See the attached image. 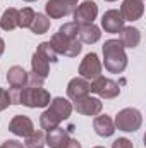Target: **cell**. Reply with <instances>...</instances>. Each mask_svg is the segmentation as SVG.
Masks as SVG:
<instances>
[{
    "instance_id": "1",
    "label": "cell",
    "mask_w": 146,
    "mask_h": 148,
    "mask_svg": "<svg viewBox=\"0 0 146 148\" xmlns=\"http://www.w3.org/2000/svg\"><path fill=\"white\" fill-rule=\"evenodd\" d=\"M71 114H72V103L67 98L57 97V98L50 100L46 110L40 115V127L48 133V131L59 127L62 121L69 119Z\"/></svg>"
},
{
    "instance_id": "2",
    "label": "cell",
    "mask_w": 146,
    "mask_h": 148,
    "mask_svg": "<svg viewBox=\"0 0 146 148\" xmlns=\"http://www.w3.org/2000/svg\"><path fill=\"white\" fill-rule=\"evenodd\" d=\"M103 64L105 69L112 74H120L127 67L126 48L119 40H107L103 43Z\"/></svg>"
},
{
    "instance_id": "3",
    "label": "cell",
    "mask_w": 146,
    "mask_h": 148,
    "mask_svg": "<svg viewBox=\"0 0 146 148\" xmlns=\"http://www.w3.org/2000/svg\"><path fill=\"white\" fill-rule=\"evenodd\" d=\"M50 93L43 86H24L19 88V105H26L29 109H43L50 103Z\"/></svg>"
},
{
    "instance_id": "4",
    "label": "cell",
    "mask_w": 146,
    "mask_h": 148,
    "mask_svg": "<svg viewBox=\"0 0 146 148\" xmlns=\"http://www.w3.org/2000/svg\"><path fill=\"white\" fill-rule=\"evenodd\" d=\"M115 129L124 131V133H136L141 124H143V115L138 109H122L115 115Z\"/></svg>"
},
{
    "instance_id": "5",
    "label": "cell",
    "mask_w": 146,
    "mask_h": 148,
    "mask_svg": "<svg viewBox=\"0 0 146 148\" xmlns=\"http://www.w3.org/2000/svg\"><path fill=\"white\" fill-rule=\"evenodd\" d=\"M50 43L55 48V52L59 55H64V57H77L83 50V43L77 38H69L59 31L52 36Z\"/></svg>"
},
{
    "instance_id": "6",
    "label": "cell",
    "mask_w": 146,
    "mask_h": 148,
    "mask_svg": "<svg viewBox=\"0 0 146 148\" xmlns=\"http://www.w3.org/2000/svg\"><path fill=\"white\" fill-rule=\"evenodd\" d=\"M89 93H96L98 97H102L105 100H112L120 95V86L108 77L100 76L89 83Z\"/></svg>"
},
{
    "instance_id": "7",
    "label": "cell",
    "mask_w": 146,
    "mask_h": 148,
    "mask_svg": "<svg viewBox=\"0 0 146 148\" xmlns=\"http://www.w3.org/2000/svg\"><path fill=\"white\" fill-rule=\"evenodd\" d=\"M102 67H103L102 60L98 59V55L95 52H91L83 59V62L79 66V74H81V77H84L88 81H93V79L102 76Z\"/></svg>"
},
{
    "instance_id": "8",
    "label": "cell",
    "mask_w": 146,
    "mask_h": 148,
    "mask_svg": "<svg viewBox=\"0 0 146 148\" xmlns=\"http://www.w3.org/2000/svg\"><path fill=\"white\" fill-rule=\"evenodd\" d=\"M120 16L124 21H138L143 17V12H145V3L143 0H124L122 5H120Z\"/></svg>"
},
{
    "instance_id": "9",
    "label": "cell",
    "mask_w": 146,
    "mask_h": 148,
    "mask_svg": "<svg viewBox=\"0 0 146 148\" xmlns=\"http://www.w3.org/2000/svg\"><path fill=\"white\" fill-rule=\"evenodd\" d=\"M76 110L79 112V114H83V115H98L102 109H103V103H102V100L100 98H95V97H83V98H79V100H76L74 102V107Z\"/></svg>"
},
{
    "instance_id": "10",
    "label": "cell",
    "mask_w": 146,
    "mask_h": 148,
    "mask_svg": "<svg viewBox=\"0 0 146 148\" xmlns=\"http://www.w3.org/2000/svg\"><path fill=\"white\" fill-rule=\"evenodd\" d=\"M72 16H74V23H93L98 16V5L93 0H86L81 5L76 7Z\"/></svg>"
},
{
    "instance_id": "11",
    "label": "cell",
    "mask_w": 146,
    "mask_h": 148,
    "mask_svg": "<svg viewBox=\"0 0 146 148\" xmlns=\"http://www.w3.org/2000/svg\"><path fill=\"white\" fill-rule=\"evenodd\" d=\"M77 24V40L86 45H93L102 38V31L95 23H76Z\"/></svg>"
},
{
    "instance_id": "12",
    "label": "cell",
    "mask_w": 146,
    "mask_h": 148,
    "mask_svg": "<svg viewBox=\"0 0 146 148\" xmlns=\"http://www.w3.org/2000/svg\"><path fill=\"white\" fill-rule=\"evenodd\" d=\"M9 131L16 136L26 138L28 134H31L35 131V126H33V121L28 115H14L12 121L9 122Z\"/></svg>"
},
{
    "instance_id": "13",
    "label": "cell",
    "mask_w": 146,
    "mask_h": 148,
    "mask_svg": "<svg viewBox=\"0 0 146 148\" xmlns=\"http://www.w3.org/2000/svg\"><path fill=\"white\" fill-rule=\"evenodd\" d=\"M124 23H126V21L122 19L120 12H119L117 9L107 10V12L103 14V17H102V28H103L107 33H112V35L120 33V29L124 28Z\"/></svg>"
},
{
    "instance_id": "14",
    "label": "cell",
    "mask_w": 146,
    "mask_h": 148,
    "mask_svg": "<svg viewBox=\"0 0 146 148\" xmlns=\"http://www.w3.org/2000/svg\"><path fill=\"white\" fill-rule=\"evenodd\" d=\"M89 95V81L88 79H84V77H74L69 81V84H67V97L71 98V100H79V98H83V97H88Z\"/></svg>"
},
{
    "instance_id": "15",
    "label": "cell",
    "mask_w": 146,
    "mask_h": 148,
    "mask_svg": "<svg viewBox=\"0 0 146 148\" xmlns=\"http://www.w3.org/2000/svg\"><path fill=\"white\" fill-rule=\"evenodd\" d=\"M69 140H71L69 131L59 126V127H55V129H52V131L46 133V136H45V145H48L50 148H64L67 145Z\"/></svg>"
},
{
    "instance_id": "16",
    "label": "cell",
    "mask_w": 146,
    "mask_h": 148,
    "mask_svg": "<svg viewBox=\"0 0 146 148\" xmlns=\"http://www.w3.org/2000/svg\"><path fill=\"white\" fill-rule=\"evenodd\" d=\"M119 41L122 43L124 48H136L141 43V33H139L138 28L124 26L119 33Z\"/></svg>"
},
{
    "instance_id": "17",
    "label": "cell",
    "mask_w": 146,
    "mask_h": 148,
    "mask_svg": "<svg viewBox=\"0 0 146 148\" xmlns=\"http://www.w3.org/2000/svg\"><path fill=\"white\" fill-rule=\"evenodd\" d=\"M45 12H46L48 19H60V17H65V16L72 14L64 0H48L45 3Z\"/></svg>"
},
{
    "instance_id": "18",
    "label": "cell",
    "mask_w": 146,
    "mask_h": 148,
    "mask_svg": "<svg viewBox=\"0 0 146 148\" xmlns=\"http://www.w3.org/2000/svg\"><path fill=\"white\" fill-rule=\"evenodd\" d=\"M93 127H95V133L102 138H108L115 133V124L108 115H96L93 121Z\"/></svg>"
},
{
    "instance_id": "19",
    "label": "cell",
    "mask_w": 146,
    "mask_h": 148,
    "mask_svg": "<svg viewBox=\"0 0 146 148\" xmlns=\"http://www.w3.org/2000/svg\"><path fill=\"white\" fill-rule=\"evenodd\" d=\"M7 81L10 88H24L28 84V73L21 66H12L7 71Z\"/></svg>"
},
{
    "instance_id": "20",
    "label": "cell",
    "mask_w": 146,
    "mask_h": 148,
    "mask_svg": "<svg viewBox=\"0 0 146 148\" xmlns=\"http://www.w3.org/2000/svg\"><path fill=\"white\" fill-rule=\"evenodd\" d=\"M19 10L16 7H9L3 14H2V19H0V28L3 31H12L16 28H19Z\"/></svg>"
},
{
    "instance_id": "21",
    "label": "cell",
    "mask_w": 146,
    "mask_h": 148,
    "mask_svg": "<svg viewBox=\"0 0 146 148\" xmlns=\"http://www.w3.org/2000/svg\"><path fill=\"white\" fill-rule=\"evenodd\" d=\"M31 73L38 74L45 79L48 77V73H50V62L43 55H40L38 52H35L33 57H31Z\"/></svg>"
},
{
    "instance_id": "22",
    "label": "cell",
    "mask_w": 146,
    "mask_h": 148,
    "mask_svg": "<svg viewBox=\"0 0 146 148\" xmlns=\"http://www.w3.org/2000/svg\"><path fill=\"white\" fill-rule=\"evenodd\" d=\"M29 29L35 33V35H43V33H46L48 29H50V19L45 16V14H35V17H33V23H31V26H29Z\"/></svg>"
},
{
    "instance_id": "23",
    "label": "cell",
    "mask_w": 146,
    "mask_h": 148,
    "mask_svg": "<svg viewBox=\"0 0 146 148\" xmlns=\"http://www.w3.org/2000/svg\"><path fill=\"white\" fill-rule=\"evenodd\" d=\"M45 131L43 129H35L31 134H28L26 138H24V147L26 148H40L45 145Z\"/></svg>"
},
{
    "instance_id": "24",
    "label": "cell",
    "mask_w": 146,
    "mask_h": 148,
    "mask_svg": "<svg viewBox=\"0 0 146 148\" xmlns=\"http://www.w3.org/2000/svg\"><path fill=\"white\" fill-rule=\"evenodd\" d=\"M36 52L40 53V55H43L50 64H57V62H59V53L55 52V48L52 47L50 41H43V43H40Z\"/></svg>"
},
{
    "instance_id": "25",
    "label": "cell",
    "mask_w": 146,
    "mask_h": 148,
    "mask_svg": "<svg viewBox=\"0 0 146 148\" xmlns=\"http://www.w3.org/2000/svg\"><path fill=\"white\" fill-rule=\"evenodd\" d=\"M35 10L31 9V7H24V9H21L19 10V28H29L31 26V23H33V17H35Z\"/></svg>"
},
{
    "instance_id": "26",
    "label": "cell",
    "mask_w": 146,
    "mask_h": 148,
    "mask_svg": "<svg viewBox=\"0 0 146 148\" xmlns=\"http://www.w3.org/2000/svg\"><path fill=\"white\" fill-rule=\"evenodd\" d=\"M59 33H62V35H65L69 38H77V24L74 21L72 23H65L64 26L59 28Z\"/></svg>"
},
{
    "instance_id": "27",
    "label": "cell",
    "mask_w": 146,
    "mask_h": 148,
    "mask_svg": "<svg viewBox=\"0 0 146 148\" xmlns=\"http://www.w3.org/2000/svg\"><path fill=\"white\" fill-rule=\"evenodd\" d=\"M43 83H45V77H41V76H38L35 73H28V84L26 86H43Z\"/></svg>"
},
{
    "instance_id": "28",
    "label": "cell",
    "mask_w": 146,
    "mask_h": 148,
    "mask_svg": "<svg viewBox=\"0 0 146 148\" xmlns=\"http://www.w3.org/2000/svg\"><path fill=\"white\" fill-rule=\"evenodd\" d=\"M9 105H10V100H9V93H7V90L0 88V112L5 110Z\"/></svg>"
},
{
    "instance_id": "29",
    "label": "cell",
    "mask_w": 146,
    "mask_h": 148,
    "mask_svg": "<svg viewBox=\"0 0 146 148\" xmlns=\"http://www.w3.org/2000/svg\"><path fill=\"white\" fill-rule=\"evenodd\" d=\"M112 148H134L132 147V141L127 140V138H119L112 143Z\"/></svg>"
},
{
    "instance_id": "30",
    "label": "cell",
    "mask_w": 146,
    "mask_h": 148,
    "mask_svg": "<svg viewBox=\"0 0 146 148\" xmlns=\"http://www.w3.org/2000/svg\"><path fill=\"white\" fill-rule=\"evenodd\" d=\"M0 148H24V145L17 140H7L0 145Z\"/></svg>"
},
{
    "instance_id": "31",
    "label": "cell",
    "mask_w": 146,
    "mask_h": 148,
    "mask_svg": "<svg viewBox=\"0 0 146 148\" xmlns=\"http://www.w3.org/2000/svg\"><path fill=\"white\" fill-rule=\"evenodd\" d=\"M64 148H81V143L77 141V140H74V138H71L69 141H67V145Z\"/></svg>"
},
{
    "instance_id": "32",
    "label": "cell",
    "mask_w": 146,
    "mask_h": 148,
    "mask_svg": "<svg viewBox=\"0 0 146 148\" xmlns=\"http://www.w3.org/2000/svg\"><path fill=\"white\" fill-rule=\"evenodd\" d=\"M64 2H65V5L69 7V10L74 12V10H76V7H77V2H79V0H64Z\"/></svg>"
},
{
    "instance_id": "33",
    "label": "cell",
    "mask_w": 146,
    "mask_h": 148,
    "mask_svg": "<svg viewBox=\"0 0 146 148\" xmlns=\"http://www.w3.org/2000/svg\"><path fill=\"white\" fill-rule=\"evenodd\" d=\"M3 52H5V41L0 38V57H2V53H3Z\"/></svg>"
},
{
    "instance_id": "34",
    "label": "cell",
    "mask_w": 146,
    "mask_h": 148,
    "mask_svg": "<svg viewBox=\"0 0 146 148\" xmlns=\"http://www.w3.org/2000/svg\"><path fill=\"white\" fill-rule=\"evenodd\" d=\"M24 2H36V0H24Z\"/></svg>"
},
{
    "instance_id": "35",
    "label": "cell",
    "mask_w": 146,
    "mask_h": 148,
    "mask_svg": "<svg viewBox=\"0 0 146 148\" xmlns=\"http://www.w3.org/2000/svg\"><path fill=\"white\" fill-rule=\"evenodd\" d=\"M105 2H115V0H105Z\"/></svg>"
},
{
    "instance_id": "36",
    "label": "cell",
    "mask_w": 146,
    "mask_h": 148,
    "mask_svg": "<svg viewBox=\"0 0 146 148\" xmlns=\"http://www.w3.org/2000/svg\"><path fill=\"white\" fill-rule=\"evenodd\" d=\"M93 148H103V147H93Z\"/></svg>"
},
{
    "instance_id": "37",
    "label": "cell",
    "mask_w": 146,
    "mask_h": 148,
    "mask_svg": "<svg viewBox=\"0 0 146 148\" xmlns=\"http://www.w3.org/2000/svg\"><path fill=\"white\" fill-rule=\"evenodd\" d=\"M40 148H43V147H40Z\"/></svg>"
}]
</instances>
